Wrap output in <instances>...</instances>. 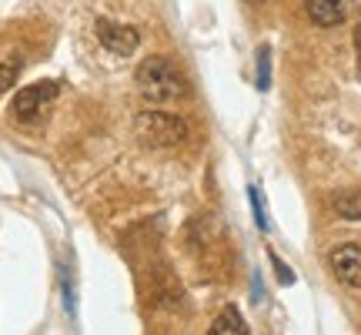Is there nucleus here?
Masks as SVG:
<instances>
[{"label":"nucleus","mask_w":361,"mask_h":335,"mask_svg":"<svg viewBox=\"0 0 361 335\" xmlns=\"http://www.w3.org/2000/svg\"><path fill=\"white\" fill-rule=\"evenodd\" d=\"M271 88V47H258V90Z\"/></svg>","instance_id":"nucleus-10"},{"label":"nucleus","mask_w":361,"mask_h":335,"mask_svg":"<svg viewBox=\"0 0 361 335\" xmlns=\"http://www.w3.org/2000/svg\"><path fill=\"white\" fill-rule=\"evenodd\" d=\"M328 265L335 271L338 282H345L348 288H358L361 292V248L358 245H335L331 255H328Z\"/></svg>","instance_id":"nucleus-5"},{"label":"nucleus","mask_w":361,"mask_h":335,"mask_svg":"<svg viewBox=\"0 0 361 335\" xmlns=\"http://www.w3.org/2000/svg\"><path fill=\"white\" fill-rule=\"evenodd\" d=\"M251 329H247V322L241 319V312L234 309V305H228V309L218 312V319L211 322V335H247Z\"/></svg>","instance_id":"nucleus-7"},{"label":"nucleus","mask_w":361,"mask_h":335,"mask_svg":"<svg viewBox=\"0 0 361 335\" xmlns=\"http://www.w3.org/2000/svg\"><path fill=\"white\" fill-rule=\"evenodd\" d=\"M57 94H61V84H57V81H37V84H30V88H20L11 101V114L17 117V121H34V117H40V111H44Z\"/></svg>","instance_id":"nucleus-3"},{"label":"nucleus","mask_w":361,"mask_h":335,"mask_svg":"<svg viewBox=\"0 0 361 335\" xmlns=\"http://www.w3.org/2000/svg\"><path fill=\"white\" fill-rule=\"evenodd\" d=\"M355 0H305L308 20L318 27H341L348 20Z\"/></svg>","instance_id":"nucleus-6"},{"label":"nucleus","mask_w":361,"mask_h":335,"mask_svg":"<svg viewBox=\"0 0 361 335\" xmlns=\"http://www.w3.org/2000/svg\"><path fill=\"white\" fill-rule=\"evenodd\" d=\"M355 57H358V74H361V24L355 27Z\"/></svg>","instance_id":"nucleus-13"},{"label":"nucleus","mask_w":361,"mask_h":335,"mask_svg":"<svg viewBox=\"0 0 361 335\" xmlns=\"http://www.w3.org/2000/svg\"><path fill=\"white\" fill-rule=\"evenodd\" d=\"M247 198H251V211H255V225L261 232H268V215H264V205H261V192L258 188H247Z\"/></svg>","instance_id":"nucleus-11"},{"label":"nucleus","mask_w":361,"mask_h":335,"mask_svg":"<svg viewBox=\"0 0 361 335\" xmlns=\"http://www.w3.org/2000/svg\"><path fill=\"white\" fill-rule=\"evenodd\" d=\"M134 84H137L141 98L147 104H171L188 90L180 71L171 64L168 57H147V61H141L137 74H134Z\"/></svg>","instance_id":"nucleus-1"},{"label":"nucleus","mask_w":361,"mask_h":335,"mask_svg":"<svg viewBox=\"0 0 361 335\" xmlns=\"http://www.w3.org/2000/svg\"><path fill=\"white\" fill-rule=\"evenodd\" d=\"M247 4H255V7H261V4H264V0H247Z\"/></svg>","instance_id":"nucleus-14"},{"label":"nucleus","mask_w":361,"mask_h":335,"mask_svg":"<svg viewBox=\"0 0 361 335\" xmlns=\"http://www.w3.org/2000/svg\"><path fill=\"white\" fill-rule=\"evenodd\" d=\"M20 71H24V54H7V57L0 61V94H7V90L17 84Z\"/></svg>","instance_id":"nucleus-9"},{"label":"nucleus","mask_w":361,"mask_h":335,"mask_svg":"<svg viewBox=\"0 0 361 335\" xmlns=\"http://www.w3.org/2000/svg\"><path fill=\"white\" fill-rule=\"evenodd\" d=\"M331 211H335L341 221H361V192L331 194Z\"/></svg>","instance_id":"nucleus-8"},{"label":"nucleus","mask_w":361,"mask_h":335,"mask_svg":"<svg viewBox=\"0 0 361 335\" xmlns=\"http://www.w3.org/2000/svg\"><path fill=\"white\" fill-rule=\"evenodd\" d=\"M268 258H271V265H274V271H278V282H281V285H291V282H295V271L288 269V265H284V261L274 255V252H268Z\"/></svg>","instance_id":"nucleus-12"},{"label":"nucleus","mask_w":361,"mask_h":335,"mask_svg":"<svg viewBox=\"0 0 361 335\" xmlns=\"http://www.w3.org/2000/svg\"><path fill=\"white\" fill-rule=\"evenodd\" d=\"M97 40H101L104 47L117 57H128V54L137 51V44H141V34H137V27L130 24H117V20H97Z\"/></svg>","instance_id":"nucleus-4"},{"label":"nucleus","mask_w":361,"mask_h":335,"mask_svg":"<svg viewBox=\"0 0 361 335\" xmlns=\"http://www.w3.org/2000/svg\"><path fill=\"white\" fill-rule=\"evenodd\" d=\"M134 134H137V141L144 148H178V144L188 141V121L178 114H171V111H141L137 121H134Z\"/></svg>","instance_id":"nucleus-2"}]
</instances>
